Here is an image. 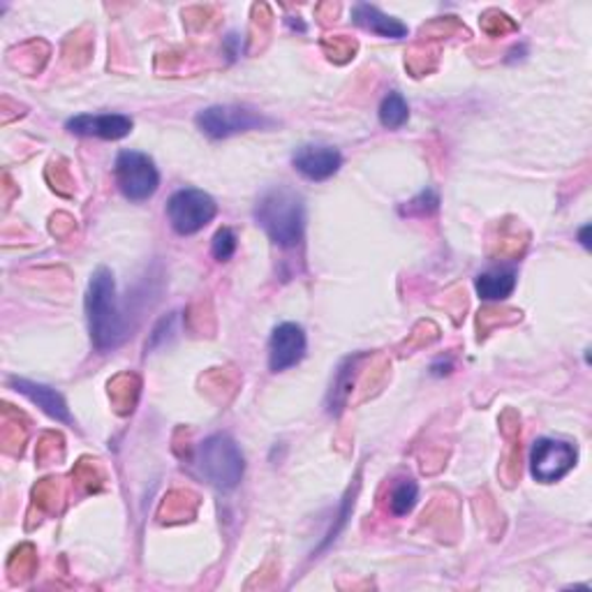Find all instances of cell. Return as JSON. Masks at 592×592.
Returning a JSON list of instances; mask_svg holds the SVG:
<instances>
[{
    "label": "cell",
    "mask_w": 592,
    "mask_h": 592,
    "mask_svg": "<svg viewBox=\"0 0 592 592\" xmlns=\"http://www.w3.org/2000/svg\"><path fill=\"white\" fill-rule=\"evenodd\" d=\"M352 22L359 28L375 33L380 37H390V39L407 37V26L401 22V19L384 14L380 8L371 5V3H357L352 8Z\"/></svg>",
    "instance_id": "12"
},
{
    "label": "cell",
    "mask_w": 592,
    "mask_h": 592,
    "mask_svg": "<svg viewBox=\"0 0 592 592\" xmlns=\"http://www.w3.org/2000/svg\"><path fill=\"white\" fill-rule=\"evenodd\" d=\"M305 332L294 322L278 324L269 338V369L271 373H282L294 369L305 357Z\"/></svg>",
    "instance_id": "8"
},
{
    "label": "cell",
    "mask_w": 592,
    "mask_h": 592,
    "mask_svg": "<svg viewBox=\"0 0 592 592\" xmlns=\"http://www.w3.org/2000/svg\"><path fill=\"white\" fill-rule=\"evenodd\" d=\"M438 195L436 190H423L419 197H415L410 204H407V216H431L438 211Z\"/></svg>",
    "instance_id": "17"
},
{
    "label": "cell",
    "mask_w": 592,
    "mask_h": 592,
    "mask_svg": "<svg viewBox=\"0 0 592 592\" xmlns=\"http://www.w3.org/2000/svg\"><path fill=\"white\" fill-rule=\"evenodd\" d=\"M581 243L585 248H590V224H585V228L581 230Z\"/></svg>",
    "instance_id": "18"
},
{
    "label": "cell",
    "mask_w": 592,
    "mask_h": 592,
    "mask_svg": "<svg viewBox=\"0 0 592 592\" xmlns=\"http://www.w3.org/2000/svg\"><path fill=\"white\" fill-rule=\"evenodd\" d=\"M195 124L204 135L211 137V139H230L234 135L271 128V126H276V120L267 118L251 107L213 105V107L201 109L195 116Z\"/></svg>",
    "instance_id": "4"
},
{
    "label": "cell",
    "mask_w": 592,
    "mask_h": 592,
    "mask_svg": "<svg viewBox=\"0 0 592 592\" xmlns=\"http://www.w3.org/2000/svg\"><path fill=\"white\" fill-rule=\"evenodd\" d=\"M419 500V486L415 479H401L390 496V509L394 516H407Z\"/></svg>",
    "instance_id": "15"
},
{
    "label": "cell",
    "mask_w": 592,
    "mask_h": 592,
    "mask_svg": "<svg viewBox=\"0 0 592 592\" xmlns=\"http://www.w3.org/2000/svg\"><path fill=\"white\" fill-rule=\"evenodd\" d=\"M193 465L197 475L218 491H232L246 473V458H243L241 446L228 433H216L201 440Z\"/></svg>",
    "instance_id": "3"
},
{
    "label": "cell",
    "mask_w": 592,
    "mask_h": 592,
    "mask_svg": "<svg viewBox=\"0 0 592 592\" xmlns=\"http://www.w3.org/2000/svg\"><path fill=\"white\" fill-rule=\"evenodd\" d=\"M577 458V446L562 440L542 438L533 444V452H530V473L542 484H554L574 469Z\"/></svg>",
    "instance_id": "7"
},
{
    "label": "cell",
    "mask_w": 592,
    "mask_h": 592,
    "mask_svg": "<svg viewBox=\"0 0 592 592\" xmlns=\"http://www.w3.org/2000/svg\"><path fill=\"white\" fill-rule=\"evenodd\" d=\"M294 170L309 181H326L340 172L343 153L332 144H303L292 153Z\"/></svg>",
    "instance_id": "9"
},
{
    "label": "cell",
    "mask_w": 592,
    "mask_h": 592,
    "mask_svg": "<svg viewBox=\"0 0 592 592\" xmlns=\"http://www.w3.org/2000/svg\"><path fill=\"white\" fill-rule=\"evenodd\" d=\"M116 186L130 201H147L160 188V172L153 158L132 149L120 151L114 162Z\"/></svg>",
    "instance_id": "5"
},
{
    "label": "cell",
    "mask_w": 592,
    "mask_h": 592,
    "mask_svg": "<svg viewBox=\"0 0 592 592\" xmlns=\"http://www.w3.org/2000/svg\"><path fill=\"white\" fill-rule=\"evenodd\" d=\"M255 220L278 248H297L305 232L303 197L290 186L264 190L255 204Z\"/></svg>",
    "instance_id": "2"
},
{
    "label": "cell",
    "mask_w": 592,
    "mask_h": 592,
    "mask_svg": "<svg viewBox=\"0 0 592 592\" xmlns=\"http://www.w3.org/2000/svg\"><path fill=\"white\" fill-rule=\"evenodd\" d=\"M216 199L197 188H181L167 201V218L172 230L181 236H193L201 232L216 218Z\"/></svg>",
    "instance_id": "6"
},
{
    "label": "cell",
    "mask_w": 592,
    "mask_h": 592,
    "mask_svg": "<svg viewBox=\"0 0 592 592\" xmlns=\"http://www.w3.org/2000/svg\"><path fill=\"white\" fill-rule=\"evenodd\" d=\"M86 317L91 340L97 352H112L124 343L128 324L118 305L114 274L107 267H100L91 276L86 292Z\"/></svg>",
    "instance_id": "1"
},
{
    "label": "cell",
    "mask_w": 592,
    "mask_h": 592,
    "mask_svg": "<svg viewBox=\"0 0 592 592\" xmlns=\"http://www.w3.org/2000/svg\"><path fill=\"white\" fill-rule=\"evenodd\" d=\"M10 384H12L14 392L26 396L31 403H35L39 410L47 413L51 419L63 421V423L74 421L72 415H70V407H68L66 398L60 396L56 390H51V386L39 384V382H31V380H24V378H12Z\"/></svg>",
    "instance_id": "11"
},
{
    "label": "cell",
    "mask_w": 592,
    "mask_h": 592,
    "mask_svg": "<svg viewBox=\"0 0 592 592\" xmlns=\"http://www.w3.org/2000/svg\"><path fill=\"white\" fill-rule=\"evenodd\" d=\"M407 118H410V107H407L405 97L398 91L384 95L380 105V124L390 130H398L407 124Z\"/></svg>",
    "instance_id": "14"
},
{
    "label": "cell",
    "mask_w": 592,
    "mask_h": 592,
    "mask_svg": "<svg viewBox=\"0 0 592 592\" xmlns=\"http://www.w3.org/2000/svg\"><path fill=\"white\" fill-rule=\"evenodd\" d=\"M475 290L484 301H504L516 290V271L514 269L484 271L475 278Z\"/></svg>",
    "instance_id": "13"
},
{
    "label": "cell",
    "mask_w": 592,
    "mask_h": 592,
    "mask_svg": "<svg viewBox=\"0 0 592 592\" xmlns=\"http://www.w3.org/2000/svg\"><path fill=\"white\" fill-rule=\"evenodd\" d=\"M239 248V239L232 228H220L211 239V253L218 262H228Z\"/></svg>",
    "instance_id": "16"
},
{
    "label": "cell",
    "mask_w": 592,
    "mask_h": 592,
    "mask_svg": "<svg viewBox=\"0 0 592 592\" xmlns=\"http://www.w3.org/2000/svg\"><path fill=\"white\" fill-rule=\"evenodd\" d=\"M132 118L126 114H79L70 118L66 128L79 137H97L116 141L132 132Z\"/></svg>",
    "instance_id": "10"
}]
</instances>
